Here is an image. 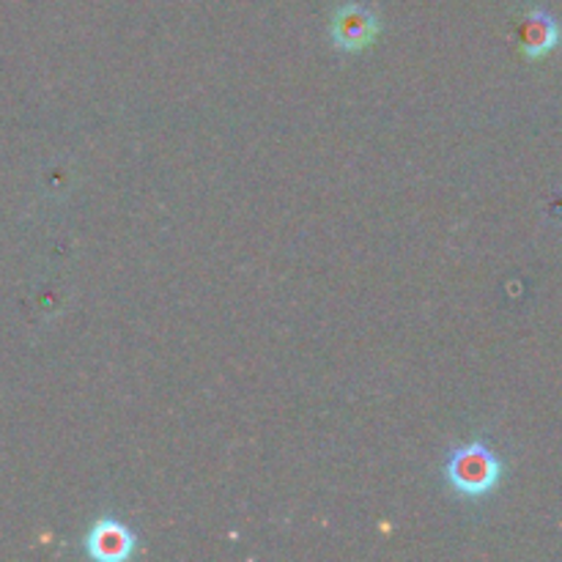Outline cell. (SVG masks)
Masks as SVG:
<instances>
[{"label":"cell","mask_w":562,"mask_h":562,"mask_svg":"<svg viewBox=\"0 0 562 562\" xmlns=\"http://www.w3.org/2000/svg\"><path fill=\"white\" fill-rule=\"evenodd\" d=\"M445 477L450 488L459 492L461 497H486L497 488L503 477V461L494 456V450L483 442H470L464 448L453 450L445 464Z\"/></svg>","instance_id":"6da1fadb"},{"label":"cell","mask_w":562,"mask_h":562,"mask_svg":"<svg viewBox=\"0 0 562 562\" xmlns=\"http://www.w3.org/2000/svg\"><path fill=\"white\" fill-rule=\"evenodd\" d=\"M329 36L333 44L344 53H360L371 47L379 36V16L362 3L340 5L329 22Z\"/></svg>","instance_id":"7a4b0ae2"},{"label":"cell","mask_w":562,"mask_h":562,"mask_svg":"<svg viewBox=\"0 0 562 562\" xmlns=\"http://www.w3.org/2000/svg\"><path fill=\"white\" fill-rule=\"evenodd\" d=\"M135 547H137L135 532H132L124 521L113 519V516L99 519L86 536V554L102 562L130 560L132 554H135Z\"/></svg>","instance_id":"3957f363"},{"label":"cell","mask_w":562,"mask_h":562,"mask_svg":"<svg viewBox=\"0 0 562 562\" xmlns=\"http://www.w3.org/2000/svg\"><path fill=\"white\" fill-rule=\"evenodd\" d=\"M560 22L549 11L532 9L521 22V49L527 58H543L560 44Z\"/></svg>","instance_id":"277c9868"}]
</instances>
